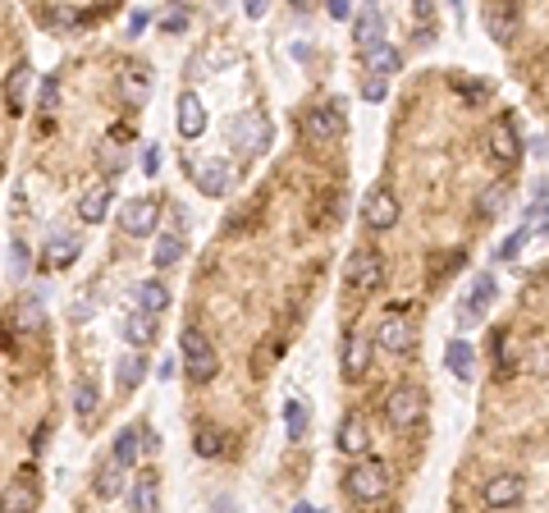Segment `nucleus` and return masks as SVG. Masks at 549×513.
<instances>
[{"mask_svg": "<svg viewBox=\"0 0 549 513\" xmlns=\"http://www.w3.org/2000/svg\"><path fill=\"white\" fill-rule=\"evenodd\" d=\"M197 188H202L206 197H225L229 193V165L225 161H206L202 170H197Z\"/></svg>", "mask_w": 549, "mask_h": 513, "instance_id": "obj_15", "label": "nucleus"}, {"mask_svg": "<svg viewBox=\"0 0 549 513\" xmlns=\"http://www.w3.org/2000/svg\"><path fill=\"white\" fill-rule=\"evenodd\" d=\"M302 129L312 133L316 142H330V138H339V129H344V124H339V110L312 106V110H307V115H302Z\"/></svg>", "mask_w": 549, "mask_h": 513, "instance_id": "obj_12", "label": "nucleus"}, {"mask_svg": "<svg viewBox=\"0 0 549 513\" xmlns=\"http://www.w3.org/2000/svg\"><path fill=\"white\" fill-rule=\"evenodd\" d=\"M376 339H380V349H389V353H412V344H417V330H412L408 321L389 317V321H380Z\"/></svg>", "mask_w": 549, "mask_h": 513, "instance_id": "obj_11", "label": "nucleus"}, {"mask_svg": "<svg viewBox=\"0 0 549 513\" xmlns=\"http://www.w3.org/2000/svg\"><path fill=\"white\" fill-rule=\"evenodd\" d=\"M147 19H151L147 10H133V14H129V37H133V33H142V28H147Z\"/></svg>", "mask_w": 549, "mask_h": 513, "instance_id": "obj_44", "label": "nucleus"}, {"mask_svg": "<svg viewBox=\"0 0 549 513\" xmlns=\"http://www.w3.org/2000/svg\"><path fill=\"white\" fill-rule=\"evenodd\" d=\"M124 234H129V239L156 234V202H151V197H138V202L124 207Z\"/></svg>", "mask_w": 549, "mask_h": 513, "instance_id": "obj_7", "label": "nucleus"}, {"mask_svg": "<svg viewBox=\"0 0 549 513\" xmlns=\"http://www.w3.org/2000/svg\"><path fill=\"white\" fill-rule=\"evenodd\" d=\"M284 417H289V436L293 440L307 436V408H302L298 399H289V404H284Z\"/></svg>", "mask_w": 549, "mask_h": 513, "instance_id": "obj_30", "label": "nucleus"}, {"mask_svg": "<svg viewBox=\"0 0 549 513\" xmlns=\"http://www.w3.org/2000/svg\"><path fill=\"white\" fill-rule=\"evenodd\" d=\"M421 408H426V394L412 390V385H403V390H394L385 399V413H389V422L394 426H412L421 417Z\"/></svg>", "mask_w": 549, "mask_h": 513, "instance_id": "obj_4", "label": "nucleus"}, {"mask_svg": "<svg viewBox=\"0 0 549 513\" xmlns=\"http://www.w3.org/2000/svg\"><path fill=\"white\" fill-rule=\"evenodd\" d=\"M138 449H142V431L124 426V431H119V436H115V459L124 463V468H129V463L138 459Z\"/></svg>", "mask_w": 549, "mask_h": 513, "instance_id": "obj_25", "label": "nucleus"}, {"mask_svg": "<svg viewBox=\"0 0 549 513\" xmlns=\"http://www.w3.org/2000/svg\"><path fill=\"white\" fill-rule=\"evenodd\" d=\"M243 10H248V19H261V14H266V0H243Z\"/></svg>", "mask_w": 549, "mask_h": 513, "instance_id": "obj_45", "label": "nucleus"}, {"mask_svg": "<svg viewBox=\"0 0 549 513\" xmlns=\"http://www.w3.org/2000/svg\"><path fill=\"white\" fill-rule=\"evenodd\" d=\"M330 19H353V0H330Z\"/></svg>", "mask_w": 549, "mask_h": 513, "instance_id": "obj_40", "label": "nucleus"}, {"mask_svg": "<svg viewBox=\"0 0 549 513\" xmlns=\"http://www.w3.org/2000/svg\"><path fill=\"white\" fill-rule=\"evenodd\" d=\"M55 97H60V78H46V83H42V106L51 110V106H55Z\"/></svg>", "mask_w": 549, "mask_h": 513, "instance_id": "obj_39", "label": "nucleus"}, {"mask_svg": "<svg viewBox=\"0 0 549 513\" xmlns=\"http://www.w3.org/2000/svg\"><path fill=\"white\" fill-rule=\"evenodd\" d=\"M412 14L431 23V19H435V5H431V0H412Z\"/></svg>", "mask_w": 549, "mask_h": 513, "instance_id": "obj_43", "label": "nucleus"}, {"mask_svg": "<svg viewBox=\"0 0 549 513\" xmlns=\"http://www.w3.org/2000/svg\"><path fill=\"white\" fill-rule=\"evenodd\" d=\"M366 358H371V349H366L362 339H353V344L344 349V376H353V381H357V376L366 372Z\"/></svg>", "mask_w": 549, "mask_h": 513, "instance_id": "obj_27", "label": "nucleus"}, {"mask_svg": "<svg viewBox=\"0 0 549 513\" xmlns=\"http://www.w3.org/2000/svg\"><path fill=\"white\" fill-rule=\"evenodd\" d=\"M344 491L353 495L357 504H376L380 495H385V468H376V463H366V468H353L344 481Z\"/></svg>", "mask_w": 549, "mask_h": 513, "instance_id": "obj_3", "label": "nucleus"}, {"mask_svg": "<svg viewBox=\"0 0 549 513\" xmlns=\"http://www.w3.org/2000/svg\"><path fill=\"white\" fill-rule=\"evenodd\" d=\"M124 92H129L133 101H142V97H147V74H142V69H133V74L124 78Z\"/></svg>", "mask_w": 549, "mask_h": 513, "instance_id": "obj_35", "label": "nucleus"}, {"mask_svg": "<svg viewBox=\"0 0 549 513\" xmlns=\"http://www.w3.org/2000/svg\"><path fill=\"white\" fill-rule=\"evenodd\" d=\"M362 55H366V69H376V74H385V78L403 69V55L394 51V46H385V42H376L371 51H362Z\"/></svg>", "mask_w": 549, "mask_h": 513, "instance_id": "obj_16", "label": "nucleus"}, {"mask_svg": "<svg viewBox=\"0 0 549 513\" xmlns=\"http://www.w3.org/2000/svg\"><path fill=\"white\" fill-rule=\"evenodd\" d=\"M193 449L202 454V459H216V454H220V436H216V431H197Z\"/></svg>", "mask_w": 549, "mask_h": 513, "instance_id": "obj_33", "label": "nucleus"}, {"mask_svg": "<svg viewBox=\"0 0 549 513\" xmlns=\"http://www.w3.org/2000/svg\"><path fill=\"white\" fill-rule=\"evenodd\" d=\"M179 349H183V358H188V376H193V381H211V376H216V349H211V339H206L202 330H183Z\"/></svg>", "mask_w": 549, "mask_h": 513, "instance_id": "obj_2", "label": "nucleus"}, {"mask_svg": "<svg viewBox=\"0 0 549 513\" xmlns=\"http://www.w3.org/2000/svg\"><path fill=\"white\" fill-rule=\"evenodd\" d=\"M202 129H206L202 101H197V92H183V97H179V133H183V138H197Z\"/></svg>", "mask_w": 549, "mask_h": 513, "instance_id": "obj_13", "label": "nucleus"}, {"mask_svg": "<svg viewBox=\"0 0 549 513\" xmlns=\"http://www.w3.org/2000/svg\"><path fill=\"white\" fill-rule=\"evenodd\" d=\"M115 381H119V390H138V385L147 381V358H138V353L124 358L119 362V372H115Z\"/></svg>", "mask_w": 549, "mask_h": 513, "instance_id": "obj_20", "label": "nucleus"}, {"mask_svg": "<svg viewBox=\"0 0 549 513\" xmlns=\"http://www.w3.org/2000/svg\"><path fill=\"white\" fill-rule=\"evenodd\" d=\"M289 5H307V0H289Z\"/></svg>", "mask_w": 549, "mask_h": 513, "instance_id": "obj_46", "label": "nucleus"}, {"mask_svg": "<svg viewBox=\"0 0 549 513\" xmlns=\"http://www.w3.org/2000/svg\"><path fill=\"white\" fill-rule=\"evenodd\" d=\"M156 376H161V381H174V376H179V358L156 362Z\"/></svg>", "mask_w": 549, "mask_h": 513, "instance_id": "obj_41", "label": "nucleus"}, {"mask_svg": "<svg viewBox=\"0 0 549 513\" xmlns=\"http://www.w3.org/2000/svg\"><path fill=\"white\" fill-rule=\"evenodd\" d=\"M138 303H142V312H151V317H156V312H165V307H170V289H165L161 280H147L138 289Z\"/></svg>", "mask_w": 549, "mask_h": 513, "instance_id": "obj_21", "label": "nucleus"}, {"mask_svg": "<svg viewBox=\"0 0 549 513\" xmlns=\"http://www.w3.org/2000/svg\"><path fill=\"white\" fill-rule=\"evenodd\" d=\"M453 317H458V330H476V326H481V317H485V312H481V307H476V303H467V298H463Z\"/></svg>", "mask_w": 549, "mask_h": 513, "instance_id": "obj_32", "label": "nucleus"}, {"mask_svg": "<svg viewBox=\"0 0 549 513\" xmlns=\"http://www.w3.org/2000/svg\"><path fill=\"white\" fill-rule=\"evenodd\" d=\"M366 445H371V436H366V426L357 422V417L339 422V449H344V454H362Z\"/></svg>", "mask_w": 549, "mask_h": 513, "instance_id": "obj_19", "label": "nucleus"}, {"mask_svg": "<svg viewBox=\"0 0 549 513\" xmlns=\"http://www.w3.org/2000/svg\"><path fill=\"white\" fill-rule=\"evenodd\" d=\"M353 42H357V51H371L376 42H385V19H380L376 0H366V10L353 19Z\"/></svg>", "mask_w": 549, "mask_h": 513, "instance_id": "obj_6", "label": "nucleus"}, {"mask_svg": "<svg viewBox=\"0 0 549 513\" xmlns=\"http://www.w3.org/2000/svg\"><path fill=\"white\" fill-rule=\"evenodd\" d=\"M495 289H499L495 275H476V284H472V294H467V303H476V307L485 312V307L495 303Z\"/></svg>", "mask_w": 549, "mask_h": 513, "instance_id": "obj_29", "label": "nucleus"}, {"mask_svg": "<svg viewBox=\"0 0 549 513\" xmlns=\"http://www.w3.org/2000/svg\"><path fill=\"white\" fill-rule=\"evenodd\" d=\"M229 133H234V142H243V147H252V152H266L270 147V124L261 120V115H243V120H234L229 124Z\"/></svg>", "mask_w": 549, "mask_h": 513, "instance_id": "obj_9", "label": "nucleus"}, {"mask_svg": "<svg viewBox=\"0 0 549 513\" xmlns=\"http://www.w3.org/2000/svg\"><path fill=\"white\" fill-rule=\"evenodd\" d=\"M106 211H110V188H97V193H87L83 202H78V216H83L87 225L106 220Z\"/></svg>", "mask_w": 549, "mask_h": 513, "instance_id": "obj_22", "label": "nucleus"}, {"mask_svg": "<svg viewBox=\"0 0 549 513\" xmlns=\"http://www.w3.org/2000/svg\"><path fill=\"white\" fill-rule=\"evenodd\" d=\"M183 252H188V243H183V234H161L156 239V252H151V262L161 266H174V262H183Z\"/></svg>", "mask_w": 549, "mask_h": 513, "instance_id": "obj_18", "label": "nucleus"}, {"mask_svg": "<svg viewBox=\"0 0 549 513\" xmlns=\"http://www.w3.org/2000/svg\"><path fill=\"white\" fill-rule=\"evenodd\" d=\"M527 239H531V230L513 234V239H508V243H504V248H499V262H513V257H517V252H522V243H527Z\"/></svg>", "mask_w": 549, "mask_h": 513, "instance_id": "obj_37", "label": "nucleus"}, {"mask_svg": "<svg viewBox=\"0 0 549 513\" xmlns=\"http://www.w3.org/2000/svg\"><path fill=\"white\" fill-rule=\"evenodd\" d=\"M385 92H389L385 74H376V78H366V83H362V97L366 101H385Z\"/></svg>", "mask_w": 549, "mask_h": 513, "instance_id": "obj_36", "label": "nucleus"}, {"mask_svg": "<svg viewBox=\"0 0 549 513\" xmlns=\"http://www.w3.org/2000/svg\"><path fill=\"white\" fill-rule=\"evenodd\" d=\"M28 78H33V69L23 65V60H19V65H14V69H10V78H5V101H10L14 110L23 106V88H28Z\"/></svg>", "mask_w": 549, "mask_h": 513, "instance_id": "obj_24", "label": "nucleus"}, {"mask_svg": "<svg viewBox=\"0 0 549 513\" xmlns=\"http://www.w3.org/2000/svg\"><path fill=\"white\" fill-rule=\"evenodd\" d=\"M444 362H449V372L458 376V381H472V362H476L472 344H463V339H453V344H449V353H444Z\"/></svg>", "mask_w": 549, "mask_h": 513, "instance_id": "obj_17", "label": "nucleus"}, {"mask_svg": "<svg viewBox=\"0 0 549 513\" xmlns=\"http://www.w3.org/2000/svg\"><path fill=\"white\" fill-rule=\"evenodd\" d=\"M124 339H133L138 349H147L151 339H156V326H151V312H138V317L124 321Z\"/></svg>", "mask_w": 549, "mask_h": 513, "instance_id": "obj_23", "label": "nucleus"}, {"mask_svg": "<svg viewBox=\"0 0 549 513\" xmlns=\"http://www.w3.org/2000/svg\"><path fill=\"white\" fill-rule=\"evenodd\" d=\"M348 284H353V289H376L380 284V257L371 248H357L353 257H348Z\"/></svg>", "mask_w": 549, "mask_h": 513, "instance_id": "obj_8", "label": "nucleus"}, {"mask_svg": "<svg viewBox=\"0 0 549 513\" xmlns=\"http://www.w3.org/2000/svg\"><path fill=\"white\" fill-rule=\"evenodd\" d=\"M129 509H161V500H156V486H151V481H142L138 491H129Z\"/></svg>", "mask_w": 549, "mask_h": 513, "instance_id": "obj_31", "label": "nucleus"}, {"mask_svg": "<svg viewBox=\"0 0 549 513\" xmlns=\"http://www.w3.org/2000/svg\"><path fill=\"white\" fill-rule=\"evenodd\" d=\"M183 28H188V14H183V10L165 14V23H161V33H183Z\"/></svg>", "mask_w": 549, "mask_h": 513, "instance_id": "obj_38", "label": "nucleus"}, {"mask_svg": "<svg viewBox=\"0 0 549 513\" xmlns=\"http://www.w3.org/2000/svg\"><path fill=\"white\" fill-rule=\"evenodd\" d=\"M115 5L119 0H33V10L42 14L46 28H83L87 19H101Z\"/></svg>", "mask_w": 549, "mask_h": 513, "instance_id": "obj_1", "label": "nucleus"}, {"mask_svg": "<svg viewBox=\"0 0 549 513\" xmlns=\"http://www.w3.org/2000/svg\"><path fill=\"white\" fill-rule=\"evenodd\" d=\"M142 170H147V175H156V170H161V152H156V147H147V156H142Z\"/></svg>", "mask_w": 549, "mask_h": 513, "instance_id": "obj_42", "label": "nucleus"}, {"mask_svg": "<svg viewBox=\"0 0 549 513\" xmlns=\"http://www.w3.org/2000/svg\"><path fill=\"white\" fill-rule=\"evenodd\" d=\"M0 509H37V491L33 486H10L0 495Z\"/></svg>", "mask_w": 549, "mask_h": 513, "instance_id": "obj_28", "label": "nucleus"}, {"mask_svg": "<svg viewBox=\"0 0 549 513\" xmlns=\"http://www.w3.org/2000/svg\"><path fill=\"white\" fill-rule=\"evenodd\" d=\"M362 216H366L371 230H389V225L399 220V202H394V193H385V188H371V193H366Z\"/></svg>", "mask_w": 549, "mask_h": 513, "instance_id": "obj_5", "label": "nucleus"}, {"mask_svg": "<svg viewBox=\"0 0 549 513\" xmlns=\"http://www.w3.org/2000/svg\"><path fill=\"white\" fill-rule=\"evenodd\" d=\"M522 495H527V481L522 477H495V481H485L481 500L490 504V509H508V504H517Z\"/></svg>", "mask_w": 549, "mask_h": 513, "instance_id": "obj_10", "label": "nucleus"}, {"mask_svg": "<svg viewBox=\"0 0 549 513\" xmlns=\"http://www.w3.org/2000/svg\"><path fill=\"white\" fill-rule=\"evenodd\" d=\"M504 202H508V188L504 184H490V188H481V197H476V211H481V216H499V211H504Z\"/></svg>", "mask_w": 549, "mask_h": 513, "instance_id": "obj_26", "label": "nucleus"}, {"mask_svg": "<svg viewBox=\"0 0 549 513\" xmlns=\"http://www.w3.org/2000/svg\"><path fill=\"white\" fill-rule=\"evenodd\" d=\"M92 491H97V500H119V491H124V463L119 459H106L97 468V486H92Z\"/></svg>", "mask_w": 549, "mask_h": 513, "instance_id": "obj_14", "label": "nucleus"}, {"mask_svg": "<svg viewBox=\"0 0 549 513\" xmlns=\"http://www.w3.org/2000/svg\"><path fill=\"white\" fill-rule=\"evenodd\" d=\"M74 404H78V417H92V404H97V390H92V385H78L74 390Z\"/></svg>", "mask_w": 549, "mask_h": 513, "instance_id": "obj_34", "label": "nucleus"}]
</instances>
